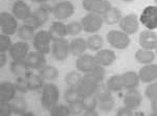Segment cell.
Returning a JSON list of instances; mask_svg holds the SVG:
<instances>
[{
	"label": "cell",
	"instance_id": "24",
	"mask_svg": "<svg viewBox=\"0 0 157 116\" xmlns=\"http://www.w3.org/2000/svg\"><path fill=\"white\" fill-rule=\"evenodd\" d=\"M121 79H123L124 88L126 90L130 89H136L140 84V79H139L138 73L135 71H127L125 73L121 74Z\"/></svg>",
	"mask_w": 157,
	"mask_h": 116
},
{
	"label": "cell",
	"instance_id": "47",
	"mask_svg": "<svg viewBox=\"0 0 157 116\" xmlns=\"http://www.w3.org/2000/svg\"><path fill=\"white\" fill-rule=\"evenodd\" d=\"M151 109H152L151 115L157 116V97L151 99Z\"/></svg>",
	"mask_w": 157,
	"mask_h": 116
},
{
	"label": "cell",
	"instance_id": "44",
	"mask_svg": "<svg viewBox=\"0 0 157 116\" xmlns=\"http://www.w3.org/2000/svg\"><path fill=\"white\" fill-rule=\"evenodd\" d=\"M145 95L150 100L157 97V80L148 84V86H147L145 89Z\"/></svg>",
	"mask_w": 157,
	"mask_h": 116
},
{
	"label": "cell",
	"instance_id": "33",
	"mask_svg": "<svg viewBox=\"0 0 157 116\" xmlns=\"http://www.w3.org/2000/svg\"><path fill=\"white\" fill-rule=\"evenodd\" d=\"M87 42V47L88 49L92 50V51H98V50L102 49L104 45V40L102 36L98 34H92L88 37V39L86 40Z\"/></svg>",
	"mask_w": 157,
	"mask_h": 116
},
{
	"label": "cell",
	"instance_id": "10",
	"mask_svg": "<svg viewBox=\"0 0 157 116\" xmlns=\"http://www.w3.org/2000/svg\"><path fill=\"white\" fill-rule=\"evenodd\" d=\"M52 54L56 61L63 62L67 60L68 55L70 54L69 49V41L66 39H61L57 41H52Z\"/></svg>",
	"mask_w": 157,
	"mask_h": 116
},
{
	"label": "cell",
	"instance_id": "11",
	"mask_svg": "<svg viewBox=\"0 0 157 116\" xmlns=\"http://www.w3.org/2000/svg\"><path fill=\"white\" fill-rule=\"evenodd\" d=\"M83 9L88 13H95L103 16L112 7L108 0H83Z\"/></svg>",
	"mask_w": 157,
	"mask_h": 116
},
{
	"label": "cell",
	"instance_id": "49",
	"mask_svg": "<svg viewBox=\"0 0 157 116\" xmlns=\"http://www.w3.org/2000/svg\"><path fill=\"white\" fill-rule=\"evenodd\" d=\"M83 114L86 115V116H98V112L97 111V109H94V110H85L84 112H83Z\"/></svg>",
	"mask_w": 157,
	"mask_h": 116
},
{
	"label": "cell",
	"instance_id": "41",
	"mask_svg": "<svg viewBox=\"0 0 157 116\" xmlns=\"http://www.w3.org/2000/svg\"><path fill=\"white\" fill-rule=\"evenodd\" d=\"M82 100H83V106H84V109L85 110H94V109H98V98H97L95 95H91V96L82 98Z\"/></svg>",
	"mask_w": 157,
	"mask_h": 116
},
{
	"label": "cell",
	"instance_id": "15",
	"mask_svg": "<svg viewBox=\"0 0 157 116\" xmlns=\"http://www.w3.org/2000/svg\"><path fill=\"white\" fill-rule=\"evenodd\" d=\"M97 65L94 55H91L89 54H83L82 55L78 57L75 61V67L78 71L83 72V73H89Z\"/></svg>",
	"mask_w": 157,
	"mask_h": 116
},
{
	"label": "cell",
	"instance_id": "22",
	"mask_svg": "<svg viewBox=\"0 0 157 116\" xmlns=\"http://www.w3.org/2000/svg\"><path fill=\"white\" fill-rule=\"evenodd\" d=\"M49 35L52 37V41H57V40L65 39V37L68 35L67 32V26L62 21H55L49 25L48 28Z\"/></svg>",
	"mask_w": 157,
	"mask_h": 116
},
{
	"label": "cell",
	"instance_id": "32",
	"mask_svg": "<svg viewBox=\"0 0 157 116\" xmlns=\"http://www.w3.org/2000/svg\"><path fill=\"white\" fill-rule=\"evenodd\" d=\"M39 74L48 82H54L59 77V70L52 65H45L42 69L39 70Z\"/></svg>",
	"mask_w": 157,
	"mask_h": 116
},
{
	"label": "cell",
	"instance_id": "14",
	"mask_svg": "<svg viewBox=\"0 0 157 116\" xmlns=\"http://www.w3.org/2000/svg\"><path fill=\"white\" fill-rule=\"evenodd\" d=\"M12 14L18 20H22V21L25 22L29 19L33 12L30 9L29 6L25 1H23V0H16L12 4Z\"/></svg>",
	"mask_w": 157,
	"mask_h": 116
},
{
	"label": "cell",
	"instance_id": "55",
	"mask_svg": "<svg viewBox=\"0 0 157 116\" xmlns=\"http://www.w3.org/2000/svg\"><path fill=\"white\" fill-rule=\"evenodd\" d=\"M60 1H63V0H60Z\"/></svg>",
	"mask_w": 157,
	"mask_h": 116
},
{
	"label": "cell",
	"instance_id": "13",
	"mask_svg": "<svg viewBox=\"0 0 157 116\" xmlns=\"http://www.w3.org/2000/svg\"><path fill=\"white\" fill-rule=\"evenodd\" d=\"M7 52L13 60H25L29 54V44L26 41L15 42Z\"/></svg>",
	"mask_w": 157,
	"mask_h": 116
},
{
	"label": "cell",
	"instance_id": "40",
	"mask_svg": "<svg viewBox=\"0 0 157 116\" xmlns=\"http://www.w3.org/2000/svg\"><path fill=\"white\" fill-rule=\"evenodd\" d=\"M68 107H69L70 110V115H80L83 114L84 112V106H83V100L82 98L78 100H75V102L71 103V104H68Z\"/></svg>",
	"mask_w": 157,
	"mask_h": 116
},
{
	"label": "cell",
	"instance_id": "28",
	"mask_svg": "<svg viewBox=\"0 0 157 116\" xmlns=\"http://www.w3.org/2000/svg\"><path fill=\"white\" fill-rule=\"evenodd\" d=\"M36 28L29 23H24L20 25L18 32H17V36L19 37V39H21L22 41H33L35 35H36Z\"/></svg>",
	"mask_w": 157,
	"mask_h": 116
},
{
	"label": "cell",
	"instance_id": "20",
	"mask_svg": "<svg viewBox=\"0 0 157 116\" xmlns=\"http://www.w3.org/2000/svg\"><path fill=\"white\" fill-rule=\"evenodd\" d=\"M94 58L98 65H101L103 67H108L115 62L116 54L111 49H100L94 54Z\"/></svg>",
	"mask_w": 157,
	"mask_h": 116
},
{
	"label": "cell",
	"instance_id": "34",
	"mask_svg": "<svg viewBox=\"0 0 157 116\" xmlns=\"http://www.w3.org/2000/svg\"><path fill=\"white\" fill-rule=\"evenodd\" d=\"M114 106H115V102H114V98H113V96H112V97L104 98V99L98 100V108L101 112L109 113L114 109Z\"/></svg>",
	"mask_w": 157,
	"mask_h": 116
},
{
	"label": "cell",
	"instance_id": "19",
	"mask_svg": "<svg viewBox=\"0 0 157 116\" xmlns=\"http://www.w3.org/2000/svg\"><path fill=\"white\" fill-rule=\"evenodd\" d=\"M17 92L15 83L7 80L0 83V102H12L17 96Z\"/></svg>",
	"mask_w": 157,
	"mask_h": 116
},
{
	"label": "cell",
	"instance_id": "1",
	"mask_svg": "<svg viewBox=\"0 0 157 116\" xmlns=\"http://www.w3.org/2000/svg\"><path fill=\"white\" fill-rule=\"evenodd\" d=\"M60 98V90L58 86L52 83L45 84L41 90V97L40 103L43 110L50 111L58 104Z\"/></svg>",
	"mask_w": 157,
	"mask_h": 116
},
{
	"label": "cell",
	"instance_id": "54",
	"mask_svg": "<svg viewBox=\"0 0 157 116\" xmlns=\"http://www.w3.org/2000/svg\"><path fill=\"white\" fill-rule=\"evenodd\" d=\"M155 2H156V4H157V0H155Z\"/></svg>",
	"mask_w": 157,
	"mask_h": 116
},
{
	"label": "cell",
	"instance_id": "16",
	"mask_svg": "<svg viewBox=\"0 0 157 116\" xmlns=\"http://www.w3.org/2000/svg\"><path fill=\"white\" fill-rule=\"evenodd\" d=\"M138 43L141 48L153 50L157 46V34L154 31L146 29L139 34Z\"/></svg>",
	"mask_w": 157,
	"mask_h": 116
},
{
	"label": "cell",
	"instance_id": "53",
	"mask_svg": "<svg viewBox=\"0 0 157 116\" xmlns=\"http://www.w3.org/2000/svg\"><path fill=\"white\" fill-rule=\"evenodd\" d=\"M155 50H156V54H157V46H156V48H155Z\"/></svg>",
	"mask_w": 157,
	"mask_h": 116
},
{
	"label": "cell",
	"instance_id": "3",
	"mask_svg": "<svg viewBox=\"0 0 157 116\" xmlns=\"http://www.w3.org/2000/svg\"><path fill=\"white\" fill-rule=\"evenodd\" d=\"M52 39L48 31H39L36 32L33 39V46L35 50L41 52L43 54H47L52 52Z\"/></svg>",
	"mask_w": 157,
	"mask_h": 116
},
{
	"label": "cell",
	"instance_id": "26",
	"mask_svg": "<svg viewBox=\"0 0 157 116\" xmlns=\"http://www.w3.org/2000/svg\"><path fill=\"white\" fill-rule=\"evenodd\" d=\"M25 77H26L29 91H40L44 87L45 80L40 74L33 73L32 71H29V73L25 75Z\"/></svg>",
	"mask_w": 157,
	"mask_h": 116
},
{
	"label": "cell",
	"instance_id": "29",
	"mask_svg": "<svg viewBox=\"0 0 157 116\" xmlns=\"http://www.w3.org/2000/svg\"><path fill=\"white\" fill-rule=\"evenodd\" d=\"M102 17L104 20V23H106L108 25H114L121 21L123 15H121V12L117 7L112 6L107 13H105Z\"/></svg>",
	"mask_w": 157,
	"mask_h": 116
},
{
	"label": "cell",
	"instance_id": "17",
	"mask_svg": "<svg viewBox=\"0 0 157 116\" xmlns=\"http://www.w3.org/2000/svg\"><path fill=\"white\" fill-rule=\"evenodd\" d=\"M143 103V96L140 92L136 89L127 90V92L124 95V106L131 110H137Z\"/></svg>",
	"mask_w": 157,
	"mask_h": 116
},
{
	"label": "cell",
	"instance_id": "8",
	"mask_svg": "<svg viewBox=\"0 0 157 116\" xmlns=\"http://www.w3.org/2000/svg\"><path fill=\"white\" fill-rule=\"evenodd\" d=\"M52 14L59 21L66 20L75 14V6L69 0H63L59 1L52 6Z\"/></svg>",
	"mask_w": 157,
	"mask_h": 116
},
{
	"label": "cell",
	"instance_id": "9",
	"mask_svg": "<svg viewBox=\"0 0 157 116\" xmlns=\"http://www.w3.org/2000/svg\"><path fill=\"white\" fill-rule=\"evenodd\" d=\"M139 23L147 29L154 31L157 28V6H148L143 9L139 17Z\"/></svg>",
	"mask_w": 157,
	"mask_h": 116
},
{
	"label": "cell",
	"instance_id": "5",
	"mask_svg": "<svg viewBox=\"0 0 157 116\" xmlns=\"http://www.w3.org/2000/svg\"><path fill=\"white\" fill-rule=\"evenodd\" d=\"M83 31L88 34H97L102 28L104 20L103 17L95 13H87L81 20Z\"/></svg>",
	"mask_w": 157,
	"mask_h": 116
},
{
	"label": "cell",
	"instance_id": "43",
	"mask_svg": "<svg viewBox=\"0 0 157 116\" xmlns=\"http://www.w3.org/2000/svg\"><path fill=\"white\" fill-rule=\"evenodd\" d=\"M15 86H16L18 92L22 93V94H25V93H27V91H29L25 77H17L16 80H15Z\"/></svg>",
	"mask_w": 157,
	"mask_h": 116
},
{
	"label": "cell",
	"instance_id": "48",
	"mask_svg": "<svg viewBox=\"0 0 157 116\" xmlns=\"http://www.w3.org/2000/svg\"><path fill=\"white\" fill-rule=\"evenodd\" d=\"M0 68L4 67V65L6 64V61H7V57H6V52H0Z\"/></svg>",
	"mask_w": 157,
	"mask_h": 116
},
{
	"label": "cell",
	"instance_id": "18",
	"mask_svg": "<svg viewBox=\"0 0 157 116\" xmlns=\"http://www.w3.org/2000/svg\"><path fill=\"white\" fill-rule=\"evenodd\" d=\"M25 61H26L30 70H40L46 65V58H45V54L37 51V50H35V51H29V54H27Z\"/></svg>",
	"mask_w": 157,
	"mask_h": 116
},
{
	"label": "cell",
	"instance_id": "42",
	"mask_svg": "<svg viewBox=\"0 0 157 116\" xmlns=\"http://www.w3.org/2000/svg\"><path fill=\"white\" fill-rule=\"evenodd\" d=\"M12 44L13 43L11 36L1 32V35H0V52H7L9 49L11 48Z\"/></svg>",
	"mask_w": 157,
	"mask_h": 116
},
{
	"label": "cell",
	"instance_id": "25",
	"mask_svg": "<svg viewBox=\"0 0 157 116\" xmlns=\"http://www.w3.org/2000/svg\"><path fill=\"white\" fill-rule=\"evenodd\" d=\"M10 70L16 77H25L30 71L25 60H13L10 64Z\"/></svg>",
	"mask_w": 157,
	"mask_h": 116
},
{
	"label": "cell",
	"instance_id": "38",
	"mask_svg": "<svg viewBox=\"0 0 157 116\" xmlns=\"http://www.w3.org/2000/svg\"><path fill=\"white\" fill-rule=\"evenodd\" d=\"M66 26H67L68 35H69V36H72V37H75V36H78V35H80L83 31L82 23H81V22H78V21L69 22L68 24H66Z\"/></svg>",
	"mask_w": 157,
	"mask_h": 116
},
{
	"label": "cell",
	"instance_id": "35",
	"mask_svg": "<svg viewBox=\"0 0 157 116\" xmlns=\"http://www.w3.org/2000/svg\"><path fill=\"white\" fill-rule=\"evenodd\" d=\"M82 77L83 75H81L80 71H70V72H68L66 74V77H65V83H66V85L68 87L77 88L78 83L82 80Z\"/></svg>",
	"mask_w": 157,
	"mask_h": 116
},
{
	"label": "cell",
	"instance_id": "39",
	"mask_svg": "<svg viewBox=\"0 0 157 116\" xmlns=\"http://www.w3.org/2000/svg\"><path fill=\"white\" fill-rule=\"evenodd\" d=\"M89 73L92 75L98 83H102L104 82V80H105V77H106V69H105V67L101 66V65H97Z\"/></svg>",
	"mask_w": 157,
	"mask_h": 116
},
{
	"label": "cell",
	"instance_id": "12",
	"mask_svg": "<svg viewBox=\"0 0 157 116\" xmlns=\"http://www.w3.org/2000/svg\"><path fill=\"white\" fill-rule=\"evenodd\" d=\"M121 31L130 35H134L139 29V18L136 14H128L121 17V21L118 22Z\"/></svg>",
	"mask_w": 157,
	"mask_h": 116
},
{
	"label": "cell",
	"instance_id": "27",
	"mask_svg": "<svg viewBox=\"0 0 157 116\" xmlns=\"http://www.w3.org/2000/svg\"><path fill=\"white\" fill-rule=\"evenodd\" d=\"M156 54L153 50H148V49H138L135 52V60L136 62H138L139 64L147 65V64H151L152 62L155 60Z\"/></svg>",
	"mask_w": 157,
	"mask_h": 116
},
{
	"label": "cell",
	"instance_id": "30",
	"mask_svg": "<svg viewBox=\"0 0 157 116\" xmlns=\"http://www.w3.org/2000/svg\"><path fill=\"white\" fill-rule=\"evenodd\" d=\"M13 114L16 115H23L24 112L27 111V103L24 97L22 96H16L11 102Z\"/></svg>",
	"mask_w": 157,
	"mask_h": 116
},
{
	"label": "cell",
	"instance_id": "37",
	"mask_svg": "<svg viewBox=\"0 0 157 116\" xmlns=\"http://www.w3.org/2000/svg\"><path fill=\"white\" fill-rule=\"evenodd\" d=\"M49 114L52 116H68L70 115V110L68 106L57 104L49 111Z\"/></svg>",
	"mask_w": 157,
	"mask_h": 116
},
{
	"label": "cell",
	"instance_id": "50",
	"mask_svg": "<svg viewBox=\"0 0 157 116\" xmlns=\"http://www.w3.org/2000/svg\"><path fill=\"white\" fill-rule=\"evenodd\" d=\"M33 2H36V3H40V4H42V3H46L48 0H32Z\"/></svg>",
	"mask_w": 157,
	"mask_h": 116
},
{
	"label": "cell",
	"instance_id": "6",
	"mask_svg": "<svg viewBox=\"0 0 157 116\" xmlns=\"http://www.w3.org/2000/svg\"><path fill=\"white\" fill-rule=\"evenodd\" d=\"M107 42L115 49H126L130 45V37L123 31L112 29L107 34Z\"/></svg>",
	"mask_w": 157,
	"mask_h": 116
},
{
	"label": "cell",
	"instance_id": "7",
	"mask_svg": "<svg viewBox=\"0 0 157 116\" xmlns=\"http://www.w3.org/2000/svg\"><path fill=\"white\" fill-rule=\"evenodd\" d=\"M17 20L18 19L12 13L2 12L0 14V27H1L2 34L9 35V36H13V35L17 34L19 28Z\"/></svg>",
	"mask_w": 157,
	"mask_h": 116
},
{
	"label": "cell",
	"instance_id": "31",
	"mask_svg": "<svg viewBox=\"0 0 157 116\" xmlns=\"http://www.w3.org/2000/svg\"><path fill=\"white\" fill-rule=\"evenodd\" d=\"M107 85L108 89L111 92H120L121 90H124V83L123 79H121V74H115V75H111L110 77L107 80Z\"/></svg>",
	"mask_w": 157,
	"mask_h": 116
},
{
	"label": "cell",
	"instance_id": "4",
	"mask_svg": "<svg viewBox=\"0 0 157 116\" xmlns=\"http://www.w3.org/2000/svg\"><path fill=\"white\" fill-rule=\"evenodd\" d=\"M100 83L98 82L90 73H85L82 77V80L78 83L77 89L81 98H85L91 95H94Z\"/></svg>",
	"mask_w": 157,
	"mask_h": 116
},
{
	"label": "cell",
	"instance_id": "46",
	"mask_svg": "<svg viewBox=\"0 0 157 116\" xmlns=\"http://www.w3.org/2000/svg\"><path fill=\"white\" fill-rule=\"evenodd\" d=\"M133 110L129 109L127 108L126 106H124V107H121L120 109L116 111V115L117 116H131L133 115Z\"/></svg>",
	"mask_w": 157,
	"mask_h": 116
},
{
	"label": "cell",
	"instance_id": "23",
	"mask_svg": "<svg viewBox=\"0 0 157 116\" xmlns=\"http://www.w3.org/2000/svg\"><path fill=\"white\" fill-rule=\"evenodd\" d=\"M69 49L70 54L78 58L83 54H85L86 49H88L87 42L83 38H75L71 41H69Z\"/></svg>",
	"mask_w": 157,
	"mask_h": 116
},
{
	"label": "cell",
	"instance_id": "2",
	"mask_svg": "<svg viewBox=\"0 0 157 116\" xmlns=\"http://www.w3.org/2000/svg\"><path fill=\"white\" fill-rule=\"evenodd\" d=\"M52 6H48L47 3H42L40 4V6L38 7L36 11L33 12L32 16L29 17V19L27 21H25V23H29V25L34 26L35 28L38 29L41 26H43L49 18V14L52 13Z\"/></svg>",
	"mask_w": 157,
	"mask_h": 116
},
{
	"label": "cell",
	"instance_id": "21",
	"mask_svg": "<svg viewBox=\"0 0 157 116\" xmlns=\"http://www.w3.org/2000/svg\"><path fill=\"white\" fill-rule=\"evenodd\" d=\"M140 82L150 84L157 80V64H147L141 67L138 71Z\"/></svg>",
	"mask_w": 157,
	"mask_h": 116
},
{
	"label": "cell",
	"instance_id": "51",
	"mask_svg": "<svg viewBox=\"0 0 157 116\" xmlns=\"http://www.w3.org/2000/svg\"><path fill=\"white\" fill-rule=\"evenodd\" d=\"M33 115H35L33 112H29V111H26V112H24V114L22 116H33Z\"/></svg>",
	"mask_w": 157,
	"mask_h": 116
},
{
	"label": "cell",
	"instance_id": "56",
	"mask_svg": "<svg viewBox=\"0 0 157 116\" xmlns=\"http://www.w3.org/2000/svg\"></svg>",
	"mask_w": 157,
	"mask_h": 116
},
{
	"label": "cell",
	"instance_id": "52",
	"mask_svg": "<svg viewBox=\"0 0 157 116\" xmlns=\"http://www.w3.org/2000/svg\"><path fill=\"white\" fill-rule=\"evenodd\" d=\"M121 1H125V2H132L134 0H121Z\"/></svg>",
	"mask_w": 157,
	"mask_h": 116
},
{
	"label": "cell",
	"instance_id": "36",
	"mask_svg": "<svg viewBox=\"0 0 157 116\" xmlns=\"http://www.w3.org/2000/svg\"><path fill=\"white\" fill-rule=\"evenodd\" d=\"M64 99L67 104H71L75 100L81 99V96L78 94V91L75 87H68L64 92Z\"/></svg>",
	"mask_w": 157,
	"mask_h": 116
},
{
	"label": "cell",
	"instance_id": "45",
	"mask_svg": "<svg viewBox=\"0 0 157 116\" xmlns=\"http://www.w3.org/2000/svg\"><path fill=\"white\" fill-rule=\"evenodd\" d=\"M13 114V109L11 102H0V115L11 116Z\"/></svg>",
	"mask_w": 157,
	"mask_h": 116
}]
</instances>
